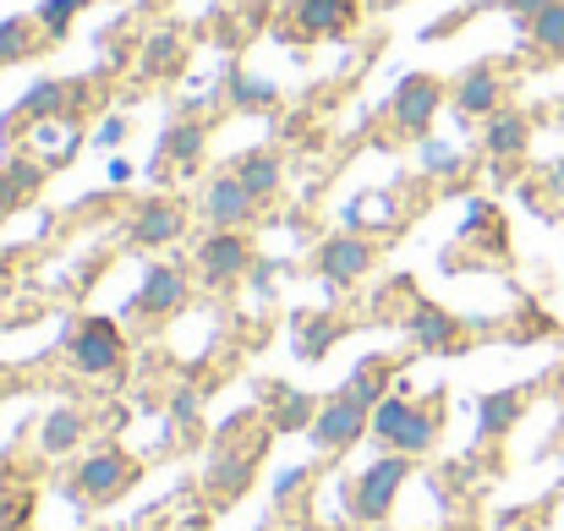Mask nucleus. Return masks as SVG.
Wrapping results in <instances>:
<instances>
[{
	"mask_svg": "<svg viewBox=\"0 0 564 531\" xmlns=\"http://www.w3.org/2000/svg\"><path fill=\"white\" fill-rule=\"evenodd\" d=\"M373 438L383 449H394V455H427L433 438H438V416L427 405H416L411 394L389 389L373 405Z\"/></svg>",
	"mask_w": 564,
	"mask_h": 531,
	"instance_id": "1",
	"label": "nucleus"
},
{
	"mask_svg": "<svg viewBox=\"0 0 564 531\" xmlns=\"http://www.w3.org/2000/svg\"><path fill=\"white\" fill-rule=\"evenodd\" d=\"M313 416H318V400L285 394V405L274 411V427H280V433H296V427H313Z\"/></svg>",
	"mask_w": 564,
	"mask_h": 531,
	"instance_id": "29",
	"label": "nucleus"
},
{
	"mask_svg": "<svg viewBox=\"0 0 564 531\" xmlns=\"http://www.w3.org/2000/svg\"><path fill=\"white\" fill-rule=\"evenodd\" d=\"M241 94H236V105H274V88L269 83H236Z\"/></svg>",
	"mask_w": 564,
	"mask_h": 531,
	"instance_id": "32",
	"label": "nucleus"
},
{
	"mask_svg": "<svg viewBox=\"0 0 564 531\" xmlns=\"http://www.w3.org/2000/svg\"><path fill=\"white\" fill-rule=\"evenodd\" d=\"M192 302V280L182 263H154L149 274H143V291L132 296V318H143V324H165V318H176V313H187Z\"/></svg>",
	"mask_w": 564,
	"mask_h": 531,
	"instance_id": "3",
	"label": "nucleus"
},
{
	"mask_svg": "<svg viewBox=\"0 0 564 531\" xmlns=\"http://www.w3.org/2000/svg\"><path fill=\"white\" fill-rule=\"evenodd\" d=\"M438 105H444V83L433 77V72H405L400 83H394V99H389V121L405 132V138H427L433 132V116H438Z\"/></svg>",
	"mask_w": 564,
	"mask_h": 531,
	"instance_id": "2",
	"label": "nucleus"
},
{
	"mask_svg": "<svg viewBox=\"0 0 564 531\" xmlns=\"http://www.w3.org/2000/svg\"><path fill=\"white\" fill-rule=\"evenodd\" d=\"M99 143H105V149H121V143H127V121H121V116H110V121L99 127Z\"/></svg>",
	"mask_w": 564,
	"mask_h": 531,
	"instance_id": "33",
	"label": "nucleus"
},
{
	"mask_svg": "<svg viewBox=\"0 0 564 531\" xmlns=\"http://www.w3.org/2000/svg\"><path fill=\"white\" fill-rule=\"evenodd\" d=\"M362 17V0H291L296 39H335Z\"/></svg>",
	"mask_w": 564,
	"mask_h": 531,
	"instance_id": "14",
	"label": "nucleus"
},
{
	"mask_svg": "<svg viewBox=\"0 0 564 531\" xmlns=\"http://www.w3.org/2000/svg\"><path fill=\"white\" fill-rule=\"evenodd\" d=\"M505 105H510V83H505V72H499L494 61H477V66L460 72V83H455V110H460V116L488 121V116L505 110Z\"/></svg>",
	"mask_w": 564,
	"mask_h": 531,
	"instance_id": "11",
	"label": "nucleus"
},
{
	"mask_svg": "<svg viewBox=\"0 0 564 531\" xmlns=\"http://www.w3.org/2000/svg\"><path fill=\"white\" fill-rule=\"evenodd\" d=\"M560 389H564V367H560Z\"/></svg>",
	"mask_w": 564,
	"mask_h": 531,
	"instance_id": "35",
	"label": "nucleus"
},
{
	"mask_svg": "<svg viewBox=\"0 0 564 531\" xmlns=\"http://www.w3.org/2000/svg\"><path fill=\"white\" fill-rule=\"evenodd\" d=\"M39 17H6L0 22V66H11V61H28L33 50H39Z\"/></svg>",
	"mask_w": 564,
	"mask_h": 531,
	"instance_id": "21",
	"label": "nucleus"
},
{
	"mask_svg": "<svg viewBox=\"0 0 564 531\" xmlns=\"http://www.w3.org/2000/svg\"><path fill=\"white\" fill-rule=\"evenodd\" d=\"M405 335H411V346H422V351H449L455 335H460V324H455V313H444V307H433V302H416L411 318H405Z\"/></svg>",
	"mask_w": 564,
	"mask_h": 531,
	"instance_id": "17",
	"label": "nucleus"
},
{
	"mask_svg": "<svg viewBox=\"0 0 564 531\" xmlns=\"http://www.w3.org/2000/svg\"><path fill=\"white\" fill-rule=\"evenodd\" d=\"M560 127H564V105H560Z\"/></svg>",
	"mask_w": 564,
	"mask_h": 531,
	"instance_id": "36",
	"label": "nucleus"
},
{
	"mask_svg": "<svg viewBox=\"0 0 564 531\" xmlns=\"http://www.w3.org/2000/svg\"><path fill=\"white\" fill-rule=\"evenodd\" d=\"M176 66H182V39H171V33L154 39L149 55H143V72H149V77H171Z\"/></svg>",
	"mask_w": 564,
	"mask_h": 531,
	"instance_id": "28",
	"label": "nucleus"
},
{
	"mask_svg": "<svg viewBox=\"0 0 564 531\" xmlns=\"http://www.w3.org/2000/svg\"><path fill=\"white\" fill-rule=\"evenodd\" d=\"M252 269V241L247 230H208L197 241V274L208 285H236L241 274Z\"/></svg>",
	"mask_w": 564,
	"mask_h": 531,
	"instance_id": "8",
	"label": "nucleus"
},
{
	"mask_svg": "<svg viewBox=\"0 0 564 531\" xmlns=\"http://www.w3.org/2000/svg\"><path fill=\"white\" fill-rule=\"evenodd\" d=\"M33 143L61 165V160H72V149H77V127H72L66 116H55V121H33Z\"/></svg>",
	"mask_w": 564,
	"mask_h": 531,
	"instance_id": "25",
	"label": "nucleus"
},
{
	"mask_svg": "<svg viewBox=\"0 0 564 531\" xmlns=\"http://www.w3.org/2000/svg\"><path fill=\"white\" fill-rule=\"evenodd\" d=\"M527 394H532V383H516V389H499V394H488V400H482V438H505V433L521 422V411H527Z\"/></svg>",
	"mask_w": 564,
	"mask_h": 531,
	"instance_id": "20",
	"label": "nucleus"
},
{
	"mask_svg": "<svg viewBox=\"0 0 564 531\" xmlns=\"http://www.w3.org/2000/svg\"><path fill=\"white\" fill-rule=\"evenodd\" d=\"M77 11H83V0H44L33 17H39V28H44V33H55V39H61V33L72 28V17H77Z\"/></svg>",
	"mask_w": 564,
	"mask_h": 531,
	"instance_id": "30",
	"label": "nucleus"
},
{
	"mask_svg": "<svg viewBox=\"0 0 564 531\" xmlns=\"http://www.w3.org/2000/svg\"><path fill=\"white\" fill-rule=\"evenodd\" d=\"M77 438H83V411L61 405V411L44 422V449H50V455H66V449H77Z\"/></svg>",
	"mask_w": 564,
	"mask_h": 531,
	"instance_id": "26",
	"label": "nucleus"
},
{
	"mask_svg": "<svg viewBox=\"0 0 564 531\" xmlns=\"http://www.w3.org/2000/svg\"><path fill=\"white\" fill-rule=\"evenodd\" d=\"M307 433H313L318 449L340 455L346 444H357L362 433H373V405H362V400H351V394L340 389V394H329V400L318 405V416H313Z\"/></svg>",
	"mask_w": 564,
	"mask_h": 531,
	"instance_id": "5",
	"label": "nucleus"
},
{
	"mask_svg": "<svg viewBox=\"0 0 564 531\" xmlns=\"http://www.w3.org/2000/svg\"><path fill=\"white\" fill-rule=\"evenodd\" d=\"M258 197H252V186L236 176V171H225V176L208 181V192H203V214H208V225L214 230H247L252 219H258Z\"/></svg>",
	"mask_w": 564,
	"mask_h": 531,
	"instance_id": "10",
	"label": "nucleus"
},
{
	"mask_svg": "<svg viewBox=\"0 0 564 531\" xmlns=\"http://www.w3.org/2000/svg\"><path fill=\"white\" fill-rule=\"evenodd\" d=\"M39 186H44V165H39V160H28V154L0 160V214L28 208V203L39 197Z\"/></svg>",
	"mask_w": 564,
	"mask_h": 531,
	"instance_id": "15",
	"label": "nucleus"
},
{
	"mask_svg": "<svg viewBox=\"0 0 564 531\" xmlns=\"http://www.w3.org/2000/svg\"><path fill=\"white\" fill-rule=\"evenodd\" d=\"M187 236V208L176 197H143L132 214H127V247L138 252H154V247H171Z\"/></svg>",
	"mask_w": 564,
	"mask_h": 531,
	"instance_id": "6",
	"label": "nucleus"
},
{
	"mask_svg": "<svg viewBox=\"0 0 564 531\" xmlns=\"http://www.w3.org/2000/svg\"><path fill=\"white\" fill-rule=\"evenodd\" d=\"M505 6H510V11L521 17V22H532V17H538V11H549L554 0H505Z\"/></svg>",
	"mask_w": 564,
	"mask_h": 531,
	"instance_id": "34",
	"label": "nucleus"
},
{
	"mask_svg": "<svg viewBox=\"0 0 564 531\" xmlns=\"http://www.w3.org/2000/svg\"><path fill=\"white\" fill-rule=\"evenodd\" d=\"M66 356H72L77 372H116L121 356H127L121 324H116V318H99V313L83 318V324L72 329V340H66Z\"/></svg>",
	"mask_w": 564,
	"mask_h": 531,
	"instance_id": "7",
	"label": "nucleus"
},
{
	"mask_svg": "<svg viewBox=\"0 0 564 531\" xmlns=\"http://www.w3.org/2000/svg\"><path fill=\"white\" fill-rule=\"evenodd\" d=\"M405 477H411V455H383L373 460L357 483H351V516L357 521H383L389 516V505H394V494L405 488Z\"/></svg>",
	"mask_w": 564,
	"mask_h": 531,
	"instance_id": "4",
	"label": "nucleus"
},
{
	"mask_svg": "<svg viewBox=\"0 0 564 531\" xmlns=\"http://www.w3.org/2000/svg\"><path fill=\"white\" fill-rule=\"evenodd\" d=\"M335 340H340V324H335L329 313H318V318H302V324H296V351L307 356V361H318Z\"/></svg>",
	"mask_w": 564,
	"mask_h": 531,
	"instance_id": "24",
	"label": "nucleus"
},
{
	"mask_svg": "<svg viewBox=\"0 0 564 531\" xmlns=\"http://www.w3.org/2000/svg\"><path fill=\"white\" fill-rule=\"evenodd\" d=\"M466 241H494V247H505V214H499L494 203H477V208L466 214Z\"/></svg>",
	"mask_w": 564,
	"mask_h": 531,
	"instance_id": "27",
	"label": "nucleus"
},
{
	"mask_svg": "<svg viewBox=\"0 0 564 531\" xmlns=\"http://www.w3.org/2000/svg\"><path fill=\"white\" fill-rule=\"evenodd\" d=\"M203 149H208V127H203V121H176V127H165V138H160V160L176 165V171H197Z\"/></svg>",
	"mask_w": 564,
	"mask_h": 531,
	"instance_id": "19",
	"label": "nucleus"
},
{
	"mask_svg": "<svg viewBox=\"0 0 564 531\" xmlns=\"http://www.w3.org/2000/svg\"><path fill=\"white\" fill-rule=\"evenodd\" d=\"M72 99H77V83L44 77V83H33V88L17 99V116H22V121H55V116L72 110Z\"/></svg>",
	"mask_w": 564,
	"mask_h": 531,
	"instance_id": "18",
	"label": "nucleus"
},
{
	"mask_svg": "<svg viewBox=\"0 0 564 531\" xmlns=\"http://www.w3.org/2000/svg\"><path fill=\"white\" fill-rule=\"evenodd\" d=\"M230 171L252 186V197H258V203H274V197H280V186H285V165H280V154H274V149H247V154H236V160H230Z\"/></svg>",
	"mask_w": 564,
	"mask_h": 531,
	"instance_id": "16",
	"label": "nucleus"
},
{
	"mask_svg": "<svg viewBox=\"0 0 564 531\" xmlns=\"http://www.w3.org/2000/svg\"><path fill=\"white\" fill-rule=\"evenodd\" d=\"M527 33H532V50H538L543 61H564V0H554L549 11H538V17L527 22Z\"/></svg>",
	"mask_w": 564,
	"mask_h": 531,
	"instance_id": "22",
	"label": "nucleus"
},
{
	"mask_svg": "<svg viewBox=\"0 0 564 531\" xmlns=\"http://www.w3.org/2000/svg\"><path fill=\"white\" fill-rule=\"evenodd\" d=\"M373 263H378V247L373 241H362L357 230H351V236H329V241L313 252L318 280H324V285H335V291H340V285H357Z\"/></svg>",
	"mask_w": 564,
	"mask_h": 531,
	"instance_id": "9",
	"label": "nucleus"
},
{
	"mask_svg": "<svg viewBox=\"0 0 564 531\" xmlns=\"http://www.w3.org/2000/svg\"><path fill=\"white\" fill-rule=\"evenodd\" d=\"M247 483H252V455H241V460H219V466L208 472V494H214L219 505H225V499H241Z\"/></svg>",
	"mask_w": 564,
	"mask_h": 531,
	"instance_id": "23",
	"label": "nucleus"
},
{
	"mask_svg": "<svg viewBox=\"0 0 564 531\" xmlns=\"http://www.w3.org/2000/svg\"><path fill=\"white\" fill-rule=\"evenodd\" d=\"M422 160H427V171H460V154L433 143V138H422Z\"/></svg>",
	"mask_w": 564,
	"mask_h": 531,
	"instance_id": "31",
	"label": "nucleus"
},
{
	"mask_svg": "<svg viewBox=\"0 0 564 531\" xmlns=\"http://www.w3.org/2000/svg\"><path fill=\"white\" fill-rule=\"evenodd\" d=\"M132 477H138L132 455H121V449H99V455H88V460H83L77 488H83L94 505H110V499H121V494L132 488Z\"/></svg>",
	"mask_w": 564,
	"mask_h": 531,
	"instance_id": "13",
	"label": "nucleus"
},
{
	"mask_svg": "<svg viewBox=\"0 0 564 531\" xmlns=\"http://www.w3.org/2000/svg\"><path fill=\"white\" fill-rule=\"evenodd\" d=\"M527 149H532V116H527V110L505 105V110H494V116L482 121V154H488L494 165H516Z\"/></svg>",
	"mask_w": 564,
	"mask_h": 531,
	"instance_id": "12",
	"label": "nucleus"
}]
</instances>
